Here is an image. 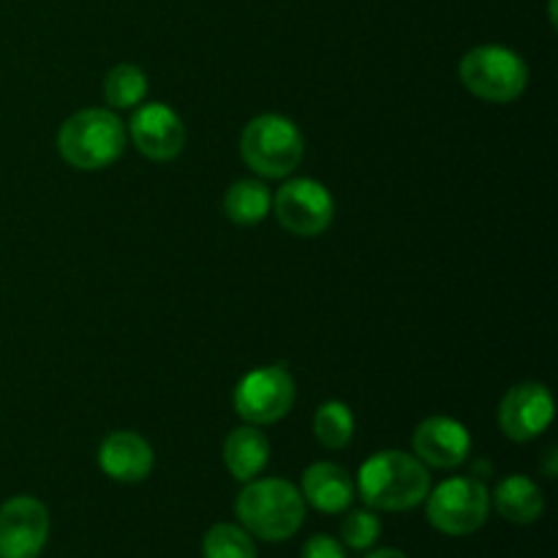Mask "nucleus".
Segmentation results:
<instances>
[{
  "label": "nucleus",
  "mask_w": 558,
  "mask_h": 558,
  "mask_svg": "<svg viewBox=\"0 0 558 558\" xmlns=\"http://www.w3.org/2000/svg\"><path fill=\"white\" fill-rule=\"evenodd\" d=\"M125 134L131 136L136 150L150 161H172L185 147L183 118L161 101L134 107Z\"/></svg>",
  "instance_id": "10"
},
{
  "label": "nucleus",
  "mask_w": 558,
  "mask_h": 558,
  "mask_svg": "<svg viewBox=\"0 0 558 558\" xmlns=\"http://www.w3.org/2000/svg\"><path fill=\"white\" fill-rule=\"evenodd\" d=\"M147 96V74L136 63H118L104 80V98L112 109H134Z\"/></svg>",
  "instance_id": "18"
},
{
  "label": "nucleus",
  "mask_w": 558,
  "mask_h": 558,
  "mask_svg": "<svg viewBox=\"0 0 558 558\" xmlns=\"http://www.w3.org/2000/svg\"><path fill=\"white\" fill-rule=\"evenodd\" d=\"M49 537V512L33 496L0 505V558H38Z\"/></svg>",
  "instance_id": "9"
},
{
  "label": "nucleus",
  "mask_w": 558,
  "mask_h": 558,
  "mask_svg": "<svg viewBox=\"0 0 558 558\" xmlns=\"http://www.w3.org/2000/svg\"><path fill=\"white\" fill-rule=\"evenodd\" d=\"M494 507L505 521L515 526H529L545 512V496L539 485L526 474H510L494 490Z\"/></svg>",
  "instance_id": "16"
},
{
  "label": "nucleus",
  "mask_w": 558,
  "mask_h": 558,
  "mask_svg": "<svg viewBox=\"0 0 558 558\" xmlns=\"http://www.w3.org/2000/svg\"><path fill=\"white\" fill-rule=\"evenodd\" d=\"M240 153L256 174L283 180L303 163V131L283 114H256L254 120L245 123L243 136H240Z\"/></svg>",
  "instance_id": "4"
},
{
  "label": "nucleus",
  "mask_w": 558,
  "mask_h": 558,
  "mask_svg": "<svg viewBox=\"0 0 558 558\" xmlns=\"http://www.w3.org/2000/svg\"><path fill=\"white\" fill-rule=\"evenodd\" d=\"M354 490L371 510H414L428 496L430 474L417 456L401 450H381L360 466Z\"/></svg>",
  "instance_id": "1"
},
{
  "label": "nucleus",
  "mask_w": 558,
  "mask_h": 558,
  "mask_svg": "<svg viewBox=\"0 0 558 558\" xmlns=\"http://www.w3.org/2000/svg\"><path fill=\"white\" fill-rule=\"evenodd\" d=\"M556 456L558 452L550 447V450H545V461H543V472L545 477H556Z\"/></svg>",
  "instance_id": "23"
},
{
  "label": "nucleus",
  "mask_w": 558,
  "mask_h": 558,
  "mask_svg": "<svg viewBox=\"0 0 558 558\" xmlns=\"http://www.w3.org/2000/svg\"><path fill=\"white\" fill-rule=\"evenodd\" d=\"M298 398L294 376L283 365H267L245 374L234 387V412L248 425H272L287 417Z\"/></svg>",
  "instance_id": "8"
},
{
  "label": "nucleus",
  "mask_w": 558,
  "mask_h": 558,
  "mask_svg": "<svg viewBox=\"0 0 558 558\" xmlns=\"http://www.w3.org/2000/svg\"><path fill=\"white\" fill-rule=\"evenodd\" d=\"M428 523L450 537H469L488 521L490 494L483 480L477 477H450L425 496Z\"/></svg>",
  "instance_id": "6"
},
{
  "label": "nucleus",
  "mask_w": 558,
  "mask_h": 558,
  "mask_svg": "<svg viewBox=\"0 0 558 558\" xmlns=\"http://www.w3.org/2000/svg\"><path fill=\"white\" fill-rule=\"evenodd\" d=\"M125 125L112 109L87 107L71 114L58 131V153L69 167L82 172L107 169L123 156Z\"/></svg>",
  "instance_id": "3"
},
{
  "label": "nucleus",
  "mask_w": 558,
  "mask_h": 558,
  "mask_svg": "<svg viewBox=\"0 0 558 558\" xmlns=\"http://www.w3.org/2000/svg\"><path fill=\"white\" fill-rule=\"evenodd\" d=\"M270 213H276L278 223L294 238H319L332 227L336 199L319 180L294 178L276 191Z\"/></svg>",
  "instance_id": "7"
},
{
  "label": "nucleus",
  "mask_w": 558,
  "mask_h": 558,
  "mask_svg": "<svg viewBox=\"0 0 558 558\" xmlns=\"http://www.w3.org/2000/svg\"><path fill=\"white\" fill-rule=\"evenodd\" d=\"M363 558H409V556L401 554V550H396V548H381V550H374V554H368Z\"/></svg>",
  "instance_id": "24"
},
{
  "label": "nucleus",
  "mask_w": 558,
  "mask_h": 558,
  "mask_svg": "<svg viewBox=\"0 0 558 558\" xmlns=\"http://www.w3.org/2000/svg\"><path fill=\"white\" fill-rule=\"evenodd\" d=\"M272 210V191L262 180H238L223 194V216L238 227H256Z\"/></svg>",
  "instance_id": "17"
},
{
  "label": "nucleus",
  "mask_w": 558,
  "mask_h": 558,
  "mask_svg": "<svg viewBox=\"0 0 558 558\" xmlns=\"http://www.w3.org/2000/svg\"><path fill=\"white\" fill-rule=\"evenodd\" d=\"M381 534V523L376 512L371 510H352L341 523V539L352 550L374 548Z\"/></svg>",
  "instance_id": "21"
},
{
  "label": "nucleus",
  "mask_w": 558,
  "mask_h": 558,
  "mask_svg": "<svg viewBox=\"0 0 558 558\" xmlns=\"http://www.w3.org/2000/svg\"><path fill=\"white\" fill-rule=\"evenodd\" d=\"M234 512L240 518V526L251 537L265 539V543H283L303 526L305 499L298 485H292L289 480L256 477L240 490Z\"/></svg>",
  "instance_id": "2"
},
{
  "label": "nucleus",
  "mask_w": 558,
  "mask_h": 558,
  "mask_svg": "<svg viewBox=\"0 0 558 558\" xmlns=\"http://www.w3.org/2000/svg\"><path fill=\"white\" fill-rule=\"evenodd\" d=\"M98 466L114 483L134 485L150 477L156 456L150 441L136 430H112L98 447Z\"/></svg>",
  "instance_id": "13"
},
{
  "label": "nucleus",
  "mask_w": 558,
  "mask_h": 558,
  "mask_svg": "<svg viewBox=\"0 0 558 558\" xmlns=\"http://www.w3.org/2000/svg\"><path fill=\"white\" fill-rule=\"evenodd\" d=\"M554 396L543 381L515 385L499 407V428L510 441H532L554 423Z\"/></svg>",
  "instance_id": "11"
},
{
  "label": "nucleus",
  "mask_w": 558,
  "mask_h": 558,
  "mask_svg": "<svg viewBox=\"0 0 558 558\" xmlns=\"http://www.w3.org/2000/svg\"><path fill=\"white\" fill-rule=\"evenodd\" d=\"M205 558H256L254 537L234 523H216L202 539Z\"/></svg>",
  "instance_id": "20"
},
{
  "label": "nucleus",
  "mask_w": 558,
  "mask_h": 558,
  "mask_svg": "<svg viewBox=\"0 0 558 558\" xmlns=\"http://www.w3.org/2000/svg\"><path fill=\"white\" fill-rule=\"evenodd\" d=\"M300 494H303L305 505H311L314 510L338 515L352 507L357 490H354V480L349 477L347 469L330 461H319L305 469Z\"/></svg>",
  "instance_id": "14"
},
{
  "label": "nucleus",
  "mask_w": 558,
  "mask_h": 558,
  "mask_svg": "<svg viewBox=\"0 0 558 558\" xmlns=\"http://www.w3.org/2000/svg\"><path fill=\"white\" fill-rule=\"evenodd\" d=\"M314 436L327 450H343L354 436V414L343 401H327L314 414Z\"/></svg>",
  "instance_id": "19"
},
{
  "label": "nucleus",
  "mask_w": 558,
  "mask_h": 558,
  "mask_svg": "<svg viewBox=\"0 0 558 558\" xmlns=\"http://www.w3.org/2000/svg\"><path fill=\"white\" fill-rule=\"evenodd\" d=\"M463 87L488 104H510L523 96L529 85V65L515 49L501 44H483L469 49L458 65Z\"/></svg>",
  "instance_id": "5"
},
{
  "label": "nucleus",
  "mask_w": 558,
  "mask_h": 558,
  "mask_svg": "<svg viewBox=\"0 0 558 558\" xmlns=\"http://www.w3.org/2000/svg\"><path fill=\"white\" fill-rule=\"evenodd\" d=\"M414 456L434 469H458L469 461L472 436L466 425L452 417H428L417 425L412 436Z\"/></svg>",
  "instance_id": "12"
},
{
  "label": "nucleus",
  "mask_w": 558,
  "mask_h": 558,
  "mask_svg": "<svg viewBox=\"0 0 558 558\" xmlns=\"http://www.w3.org/2000/svg\"><path fill=\"white\" fill-rule=\"evenodd\" d=\"M300 558H347V554H343L341 543L336 537H330V534H316V537H311L303 545Z\"/></svg>",
  "instance_id": "22"
},
{
  "label": "nucleus",
  "mask_w": 558,
  "mask_h": 558,
  "mask_svg": "<svg viewBox=\"0 0 558 558\" xmlns=\"http://www.w3.org/2000/svg\"><path fill=\"white\" fill-rule=\"evenodd\" d=\"M223 463L238 483H251L270 463V439L262 434L259 425L234 428L223 441Z\"/></svg>",
  "instance_id": "15"
}]
</instances>
